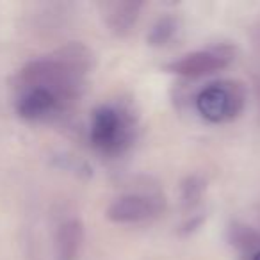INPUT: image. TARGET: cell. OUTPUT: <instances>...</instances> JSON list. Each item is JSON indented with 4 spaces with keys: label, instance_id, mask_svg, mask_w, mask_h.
Here are the masks:
<instances>
[{
    "label": "cell",
    "instance_id": "30bf717a",
    "mask_svg": "<svg viewBox=\"0 0 260 260\" xmlns=\"http://www.w3.org/2000/svg\"><path fill=\"white\" fill-rule=\"evenodd\" d=\"M203 221H205V216H203V214H191V217H189L185 223L180 224L178 234L180 235H191L192 232H196L200 226H202Z\"/></svg>",
    "mask_w": 260,
    "mask_h": 260
},
{
    "label": "cell",
    "instance_id": "8fae6325",
    "mask_svg": "<svg viewBox=\"0 0 260 260\" xmlns=\"http://www.w3.org/2000/svg\"><path fill=\"white\" fill-rule=\"evenodd\" d=\"M246 260H260V244L256 246L253 251H249L248 255H246Z\"/></svg>",
    "mask_w": 260,
    "mask_h": 260
},
{
    "label": "cell",
    "instance_id": "3957f363",
    "mask_svg": "<svg viewBox=\"0 0 260 260\" xmlns=\"http://www.w3.org/2000/svg\"><path fill=\"white\" fill-rule=\"evenodd\" d=\"M235 59V48L228 43L212 45L202 50L189 52L182 57L164 64V70L184 79H200L212 75L230 66Z\"/></svg>",
    "mask_w": 260,
    "mask_h": 260
},
{
    "label": "cell",
    "instance_id": "5b68a950",
    "mask_svg": "<svg viewBox=\"0 0 260 260\" xmlns=\"http://www.w3.org/2000/svg\"><path fill=\"white\" fill-rule=\"evenodd\" d=\"M143 2L134 0H116V2H104L102 4V16L114 36H126L132 32L141 15Z\"/></svg>",
    "mask_w": 260,
    "mask_h": 260
},
{
    "label": "cell",
    "instance_id": "52a82bcc",
    "mask_svg": "<svg viewBox=\"0 0 260 260\" xmlns=\"http://www.w3.org/2000/svg\"><path fill=\"white\" fill-rule=\"evenodd\" d=\"M178 30H180V22H178L177 16L164 15L152 25L148 36H146V41H148L150 47L162 48L175 40Z\"/></svg>",
    "mask_w": 260,
    "mask_h": 260
},
{
    "label": "cell",
    "instance_id": "ba28073f",
    "mask_svg": "<svg viewBox=\"0 0 260 260\" xmlns=\"http://www.w3.org/2000/svg\"><path fill=\"white\" fill-rule=\"evenodd\" d=\"M207 189V180L202 175H189L180 184V203L184 210H194L202 203Z\"/></svg>",
    "mask_w": 260,
    "mask_h": 260
},
{
    "label": "cell",
    "instance_id": "7a4b0ae2",
    "mask_svg": "<svg viewBox=\"0 0 260 260\" xmlns=\"http://www.w3.org/2000/svg\"><path fill=\"white\" fill-rule=\"evenodd\" d=\"M248 102V91L241 80H217L203 87L196 96V111L214 125L228 123L242 114Z\"/></svg>",
    "mask_w": 260,
    "mask_h": 260
},
{
    "label": "cell",
    "instance_id": "277c9868",
    "mask_svg": "<svg viewBox=\"0 0 260 260\" xmlns=\"http://www.w3.org/2000/svg\"><path fill=\"white\" fill-rule=\"evenodd\" d=\"M164 210L166 200L159 192H128L112 200L105 216L118 224H138L157 219Z\"/></svg>",
    "mask_w": 260,
    "mask_h": 260
},
{
    "label": "cell",
    "instance_id": "8992f818",
    "mask_svg": "<svg viewBox=\"0 0 260 260\" xmlns=\"http://www.w3.org/2000/svg\"><path fill=\"white\" fill-rule=\"evenodd\" d=\"M84 246V224L72 217L59 224L55 232V260H79Z\"/></svg>",
    "mask_w": 260,
    "mask_h": 260
},
{
    "label": "cell",
    "instance_id": "9c48e42d",
    "mask_svg": "<svg viewBox=\"0 0 260 260\" xmlns=\"http://www.w3.org/2000/svg\"><path fill=\"white\" fill-rule=\"evenodd\" d=\"M228 241H230V244L234 248L241 249V251H244L248 255L249 251H253L260 244V234L255 228L235 221L228 228Z\"/></svg>",
    "mask_w": 260,
    "mask_h": 260
},
{
    "label": "cell",
    "instance_id": "6da1fadb",
    "mask_svg": "<svg viewBox=\"0 0 260 260\" xmlns=\"http://www.w3.org/2000/svg\"><path fill=\"white\" fill-rule=\"evenodd\" d=\"M136 136V119L130 111L118 105H98L91 114L89 141L94 150L107 157L125 153Z\"/></svg>",
    "mask_w": 260,
    "mask_h": 260
}]
</instances>
